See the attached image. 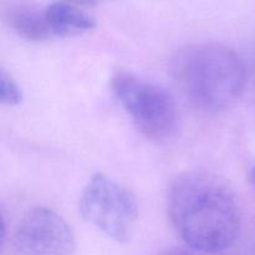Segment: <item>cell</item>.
Instances as JSON below:
<instances>
[{"instance_id":"1","label":"cell","mask_w":255,"mask_h":255,"mask_svg":"<svg viewBox=\"0 0 255 255\" xmlns=\"http://www.w3.org/2000/svg\"><path fill=\"white\" fill-rule=\"evenodd\" d=\"M168 216L182 241L199 253L231 248L241 232V209L233 191L207 171L184 172L172 183Z\"/></svg>"},{"instance_id":"2","label":"cell","mask_w":255,"mask_h":255,"mask_svg":"<svg viewBox=\"0 0 255 255\" xmlns=\"http://www.w3.org/2000/svg\"><path fill=\"white\" fill-rule=\"evenodd\" d=\"M172 79L197 109L218 112L231 107L246 86V67L229 47L194 42L179 47L169 64Z\"/></svg>"},{"instance_id":"3","label":"cell","mask_w":255,"mask_h":255,"mask_svg":"<svg viewBox=\"0 0 255 255\" xmlns=\"http://www.w3.org/2000/svg\"><path fill=\"white\" fill-rule=\"evenodd\" d=\"M115 95L132 122L146 138L163 141L177 126V106L164 87L126 70L115 72L111 80Z\"/></svg>"},{"instance_id":"4","label":"cell","mask_w":255,"mask_h":255,"mask_svg":"<svg viewBox=\"0 0 255 255\" xmlns=\"http://www.w3.org/2000/svg\"><path fill=\"white\" fill-rule=\"evenodd\" d=\"M79 209L87 223L119 243L131 238L138 219L134 194L102 173L95 174L86 184Z\"/></svg>"},{"instance_id":"5","label":"cell","mask_w":255,"mask_h":255,"mask_svg":"<svg viewBox=\"0 0 255 255\" xmlns=\"http://www.w3.org/2000/svg\"><path fill=\"white\" fill-rule=\"evenodd\" d=\"M9 246L11 255H72L76 238L57 212L35 207L17 222Z\"/></svg>"},{"instance_id":"6","label":"cell","mask_w":255,"mask_h":255,"mask_svg":"<svg viewBox=\"0 0 255 255\" xmlns=\"http://www.w3.org/2000/svg\"><path fill=\"white\" fill-rule=\"evenodd\" d=\"M44 10L52 36H77L96 26V17L74 2H51Z\"/></svg>"},{"instance_id":"7","label":"cell","mask_w":255,"mask_h":255,"mask_svg":"<svg viewBox=\"0 0 255 255\" xmlns=\"http://www.w3.org/2000/svg\"><path fill=\"white\" fill-rule=\"evenodd\" d=\"M5 19L10 29L27 41H45L54 37L44 9L30 5H15L6 10Z\"/></svg>"},{"instance_id":"8","label":"cell","mask_w":255,"mask_h":255,"mask_svg":"<svg viewBox=\"0 0 255 255\" xmlns=\"http://www.w3.org/2000/svg\"><path fill=\"white\" fill-rule=\"evenodd\" d=\"M0 97L1 102L6 106H16L22 101V91L19 84L12 79L10 74H7L4 69L1 70L0 77Z\"/></svg>"},{"instance_id":"9","label":"cell","mask_w":255,"mask_h":255,"mask_svg":"<svg viewBox=\"0 0 255 255\" xmlns=\"http://www.w3.org/2000/svg\"><path fill=\"white\" fill-rule=\"evenodd\" d=\"M237 255H255V232L244 242Z\"/></svg>"},{"instance_id":"10","label":"cell","mask_w":255,"mask_h":255,"mask_svg":"<svg viewBox=\"0 0 255 255\" xmlns=\"http://www.w3.org/2000/svg\"><path fill=\"white\" fill-rule=\"evenodd\" d=\"M161 255H198L197 252L189 251V249L183 248H169L164 251Z\"/></svg>"},{"instance_id":"11","label":"cell","mask_w":255,"mask_h":255,"mask_svg":"<svg viewBox=\"0 0 255 255\" xmlns=\"http://www.w3.org/2000/svg\"><path fill=\"white\" fill-rule=\"evenodd\" d=\"M252 183H253V187L255 189V164L253 167V171H252Z\"/></svg>"}]
</instances>
